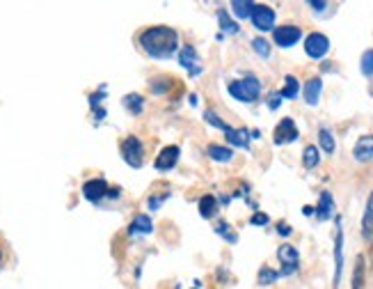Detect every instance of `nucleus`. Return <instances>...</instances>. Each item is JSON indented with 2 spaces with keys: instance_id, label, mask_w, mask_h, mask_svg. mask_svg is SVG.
<instances>
[{
  "instance_id": "obj_6",
  "label": "nucleus",
  "mask_w": 373,
  "mask_h": 289,
  "mask_svg": "<svg viewBox=\"0 0 373 289\" xmlns=\"http://www.w3.org/2000/svg\"><path fill=\"white\" fill-rule=\"evenodd\" d=\"M179 157H181L179 144H165V147L159 152V157H156V161H154V168L159 172H170V170L176 168Z\"/></svg>"
},
{
  "instance_id": "obj_2",
  "label": "nucleus",
  "mask_w": 373,
  "mask_h": 289,
  "mask_svg": "<svg viewBox=\"0 0 373 289\" xmlns=\"http://www.w3.org/2000/svg\"><path fill=\"white\" fill-rule=\"evenodd\" d=\"M227 92L231 99L243 101V103H252L261 96V81L257 79V76L248 74V76H243L241 81H231L227 85Z\"/></svg>"
},
{
  "instance_id": "obj_30",
  "label": "nucleus",
  "mask_w": 373,
  "mask_h": 289,
  "mask_svg": "<svg viewBox=\"0 0 373 289\" xmlns=\"http://www.w3.org/2000/svg\"><path fill=\"white\" fill-rule=\"evenodd\" d=\"M204 120H206V124H209V127H213V129H220V131H229L231 127L227 122H224L222 118L215 110H204Z\"/></svg>"
},
{
  "instance_id": "obj_11",
  "label": "nucleus",
  "mask_w": 373,
  "mask_h": 289,
  "mask_svg": "<svg viewBox=\"0 0 373 289\" xmlns=\"http://www.w3.org/2000/svg\"><path fill=\"white\" fill-rule=\"evenodd\" d=\"M108 193H110V188H108V181L103 177L90 179L83 184V196L90 202H101L103 198H108Z\"/></svg>"
},
{
  "instance_id": "obj_38",
  "label": "nucleus",
  "mask_w": 373,
  "mask_h": 289,
  "mask_svg": "<svg viewBox=\"0 0 373 289\" xmlns=\"http://www.w3.org/2000/svg\"><path fill=\"white\" fill-rule=\"evenodd\" d=\"M309 7L316 9V12H326L328 9V3H321V0H309Z\"/></svg>"
},
{
  "instance_id": "obj_32",
  "label": "nucleus",
  "mask_w": 373,
  "mask_h": 289,
  "mask_svg": "<svg viewBox=\"0 0 373 289\" xmlns=\"http://www.w3.org/2000/svg\"><path fill=\"white\" fill-rule=\"evenodd\" d=\"M252 48H254V53H257L259 57H270V53H272L270 44L263 40V37H254V40H252Z\"/></svg>"
},
{
  "instance_id": "obj_15",
  "label": "nucleus",
  "mask_w": 373,
  "mask_h": 289,
  "mask_svg": "<svg viewBox=\"0 0 373 289\" xmlns=\"http://www.w3.org/2000/svg\"><path fill=\"white\" fill-rule=\"evenodd\" d=\"M343 271V232H341V220L337 218V239H335V285L341 280Z\"/></svg>"
},
{
  "instance_id": "obj_37",
  "label": "nucleus",
  "mask_w": 373,
  "mask_h": 289,
  "mask_svg": "<svg viewBox=\"0 0 373 289\" xmlns=\"http://www.w3.org/2000/svg\"><path fill=\"white\" fill-rule=\"evenodd\" d=\"M293 232V230H291V225L289 223H284V220H282V223H277V234H282V237H289Z\"/></svg>"
},
{
  "instance_id": "obj_39",
  "label": "nucleus",
  "mask_w": 373,
  "mask_h": 289,
  "mask_svg": "<svg viewBox=\"0 0 373 289\" xmlns=\"http://www.w3.org/2000/svg\"><path fill=\"white\" fill-rule=\"evenodd\" d=\"M302 214H305V216H311V214H316V211H314V207H302Z\"/></svg>"
},
{
  "instance_id": "obj_21",
  "label": "nucleus",
  "mask_w": 373,
  "mask_h": 289,
  "mask_svg": "<svg viewBox=\"0 0 373 289\" xmlns=\"http://www.w3.org/2000/svg\"><path fill=\"white\" fill-rule=\"evenodd\" d=\"M362 234H365L367 241L373 239V193L367 200V209H365V216H362Z\"/></svg>"
},
{
  "instance_id": "obj_12",
  "label": "nucleus",
  "mask_w": 373,
  "mask_h": 289,
  "mask_svg": "<svg viewBox=\"0 0 373 289\" xmlns=\"http://www.w3.org/2000/svg\"><path fill=\"white\" fill-rule=\"evenodd\" d=\"M176 83L172 76L168 74H159V76H154V79L149 81V92L156 94V96H165V94H170L174 88H176Z\"/></svg>"
},
{
  "instance_id": "obj_4",
  "label": "nucleus",
  "mask_w": 373,
  "mask_h": 289,
  "mask_svg": "<svg viewBox=\"0 0 373 289\" xmlns=\"http://www.w3.org/2000/svg\"><path fill=\"white\" fill-rule=\"evenodd\" d=\"M176 60H179V64L190 76H200L204 72L202 60H200V53L195 51V46H190V44H185V46L179 48V53H176Z\"/></svg>"
},
{
  "instance_id": "obj_1",
  "label": "nucleus",
  "mask_w": 373,
  "mask_h": 289,
  "mask_svg": "<svg viewBox=\"0 0 373 289\" xmlns=\"http://www.w3.org/2000/svg\"><path fill=\"white\" fill-rule=\"evenodd\" d=\"M137 44L154 60H168L179 53V33L170 26H151L137 35Z\"/></svg>"
},
{
  "instance_id": "obj_17",
  "label": "nucleus",
  "mask_w": 373,
  "mask_h": 289,
  "mask_svg": "<svg viewBox=\"0 0 373 289\" xmlns=\"http://www.w3.org/2000/svg\"><path fill=\"white\" fill-rule=\"evenodd\" d=\"M224 136H227L231 147H239V149H250V138L252 133L248 129H229L224 131Z\"/></svg>"
},
{
  "instance_id": "obj_16",
  "label": "nucleus",
  "mask_w": 373,
  "mask_h": 289,
  "mask_svg": "<svg viewBox=\"0 0 373 289\" xmlns=\"http://www.w3.org/2000/svg\"><path fill=\"white\" fill-rule=\"evenodd\" d=\"M154 232V223H151V218L147 216V214H137L133 220H131V225H129V234L131 237H137V234H151Z\"/></svg>"
},
{
  "instance_id": "obj_34",
  "label": "nucleus",
  "mask_w": 373,
  "mask_h": 289,
  "mask_svg": "<svg viewBox=\"0 0 373 289\" xmlns=\"http://www.w3.org/2000/svg\"><path fill=\"white\" fill-rule=\"evenodd\" d=\"M168 198H170V193H163L161 198H159V196H151V198H149V202H147V205H149V209H151V211H156V209H161V207H163V202L168 200Z\"/></svg>"
},
{
  "instance_id": "obj_20",
  "label": "nucleus",
  "mask_w": 373,
  "mask_h": 289,
  "mask_svg": "<svg viewBox=\"0 0 373 289\" xmlns=\"http://www.w3.org/2000/svg\"><path fill=\"white\" fill-rule=\"evenodd\" d=\"M197 209H200L202 218H206V220L213 218L215 214H218V209H220L218 198H215V196H202L200 202H197Z\"/></svg>"
},
{
  "instance_id": "obj_5",
  "label": "nucleus",
  "mask_w": 373,
  "mask_h": 289,
  "mask_svg": "<svg viewBox=\"0 0 373 289\" xmlns=\"http://www.w3.org/2000/svg\"><path fill=\"white\" fill-rule=\"evenodd\" d=\"M330 51V40L323 33H311L305 37V53L311 60H323Z\"/></svg>"
},
{
  "instance_id": "obj_3",
  "label": "nucleus",
  "mask_w": 373,
  "mask_h": 289,
  "mask_svg": "<svg viewBox=\"0 0 373 289\" xmlns=\"http://www.w3.org/2000/svg\"><path fill=\"white\" fill-rule=\"evenodd\" d=\"M120 152L126 166H131L133 170L144 166V142L137 136H126L120 144Z\"/></svg>"
},
{
  "instance_id": "obj_7",
  "label": "nucleus",
  "mask_w": 373,
  "mask_h": 289,
  "mask_svg": "<svg viewBox=\"0 0 373 289\" xmlns=\"http://www.w3.org/2000/svg\"><path fill=\"white\" fill-rule=\"evenodd\" d=\"M272 40L280 48H291L302 40V30L298 26H277L272 30Z\"/></svg>"
},
{
  "instance_id": "obj_40",
  "label": "nucleus",
  "mask_w": 373,
  "mask_h": 289,
  "mask_svg": "<svg viewBox=\"0 0 373 289\" xmlns=\"http://www.w3.org/2000/svg\"><path fill=\"white\" fill-rule=\"evenodd\" d=\"M197 101H200V96H197V94H190V103L197 106Z\"/></svg>"
},
{
  "instance_id": "obj_31",
  "label": "nucleus",
  "mask_w": 373,
  "mask_h": 289,
  "mask_svg": "<svg viewBox=\"0 0 373 289\" xmlns=\"http://www.w3.org/2000/svg\"><path fill=\"white\" fill-rule=\"evenodd\" d=\"M254 9V3H248V0H234L231 3V12L236 18H250Z\"/></svg>"
},
{
  "instance_id": "obj_25",
  "label": "nucleus",
  "mask_w": 373,
  "mask_h": 289,
  "mask_svg": "<svg viewBox=\"0 0 373 289\" xmlns=\"http://www.w3.org/2000/svg\"><path fill=\"white\" fill-rule=\"evenodd\" d=\"M319 144H321V149L326 154H335L337 142H335V136L330 133V129H326V127L319 129Z\"/></svg>"
},
{
  "instance_id": "obj_23",
  "label": "nucleus",
  "mask_w": 373,
  "mask_h": 289,
  "mask_svg": "<svg viewBox=\"0 0 373 289\" xmlns=\"http://www.w3.org/2000/svg\"><path fill=\"white\" fill-rule=\"evenodd\" d=\"M218 23H220V30H222L224 35H236V33L241 30L239 23L229 16L227 9H218Z\"/></svg>"
},
{
  "instance_id": "obj_13",
  "label": "nucleus",
  "mask_w": 373,
  "mask_h": 289,
  "mask_svg": "<svg viewBox=\"0 0 373 289\" xmlns=\"http://www.w3.org/2000/svg\"><path fill=\"white\" fill-rule=\"evenodd\" d=\"M352 157L360 163H371L373 161V136H362L355 147H352Z\"/></svg>"
},
{
  "instance_id": "obj_36",
  "label": "nucleus",
  "mask_w": 373,
  "mask_h": 289,
  "mask_svg": "<svg viewBox=\"0 0 373 289\" xmlns=\"http://www.w3.org/2000/svg\"><path fill=\"white\" fill-rule=\"evenodd\" d=\"M280 106H282V96H280V92H277V94H270V96H268V108H270V110H277Z\"/></svg>"
},
{
  "instance_id": "obj_28",
  "label": "nucleus",
  "mask_w": 373,
  "mask_h": 289,
  "mask_svg": "<svg viewBox=\"0 0 373 289\" xmlns=\"http://www.w3.org/2000/svg\"><path fill=\"white\" fill-rule=\"evenodd\" d=\"M215 232H218V237H222L227 244H236L239 241V234H236V230H234L227 220H220L218 225H215Z\"/></svg>"
},
{
  "instance_id": "obj_22",
  "label": "nucleus",
  "mask_w": 373,
  "mask_h": 289,
  "mask_svg": "<svg viewBox=\"0 0 373 289\" xmlns=\"http://www.w3.org/2000/svg\"><path fill=\"white\" fill-rule=\"evenodd\" d=\"M206 154L218 161V163H229L234 159V149L231 147H224V144H209V149H206Z\"/></svg>"
},
{
  "instance_id": "obj_24",
  "label": "nucleus",
  "mask_w": 373,
  "mask_h": 289,
  "mask_svg": "<svg viewBox=\"0 0 373 289\" xmlns=\"http://www.w3.org/2000/svg\"><path fill=\"white\" fill-rule=\"evenodd\" d=\"M300 94V83L296 76H287L284 79V88L280 90V96L282 99H296V96Z\"/></svg>"
},
{
  "instance_id": "obj_29",
  "label": "nucleus",
  "mask_w": 373,
  "mask_h": 289,
  "mask_svg": "<svg viewBox=\"0 0 373 289\" xmlns=\"http://www.w3.org/2000/svg\"><path fill=\"white\" fill-rule=\"evenodd\" d=\"M352 289H365V257L357 255L355 271H352Z\"/></svg>"
},
{
  "instance_id": "obj_19",
  "label": "nucleus",
  "mask_w": 373,
  "mask_h": 289,
  "mask_svg": "<svg viewBox=\"0 0 373 289\" xmlns=\"http://www.w3.org/2000/svg\"><path fill=\"white\" fill-rule=\"evenodd\" d=\"M314 211H316L319 220H330V218H332V211H335V200H332V196H330L328 191H323V193H321L319 207L314 209Z\"/></svg>"
},
{
  "instance_id": "obj_14",
  "label": "nucleus",
  "mask_w": 373,
  "mask_h": 289,
  "mask_svg": "<svg viewBox=\"0 0 373 289\" xmlns=\"http://www.w3.org/2000/svg\"><path fill=\"white\" fill-rule=\"evenodd\" d=\"M321 92H323V81L319 79V76H314V79H309L305 85H302V96H305L307 106H316L321 99Z\"/></svg>"
},
{
  "instance_id": "obj_27",
  "label": "nucleus",
  "mask_w": 373,
  "mask_h": 289,
  "mask_svg": "<svg viewBox=\"0 0 373 289\" xmlns=\"http://www.w3.org/2000/svg\"><path fill=\"white\" fill-rule=\"evenodd\" d=\"M277 280H280V273L275 271V268H270V266H261V268H259V276H257V283H259V287L275 285Z\"/></svg>"
},
{
  "instance_id": "obj_33",
  "label": "nucleus",
  "mask_w": 373,
  "mask_h": 289,
  "mask_svg": "<svg viewBox=\"0 0 373 289\" xmlns=\"http://www.w3.org/2000/svg\"><path fill=\"white\" fill-rule=\"evenodd\" d=\"M360 67H362V74H365V76H373V48H369V51L362 53Z\"/></svg>"
},
{
  "instance_id": "obj_9",
  "label": "nucleus",
  "mask_w": 373,
  "mask_h": 289,
  "mask_svg": "<svg viewBox=\"0 0 373 289\" xmlns=\"http://www.w3.org/2000/svg\"><path fill=\"white\" fill-rule=\"evenodd\" d=\"M250 18H252V23L259 33L275 30V12L268 5H254Z\"/></svg>"
},
{
  "instance_id": "obj_35",
  "label": "nucleus",
  "mask_w": 373,
  "mask_h": 289,
  "mask_svg": "<svg viewBox=\"0 0 373 289\" xmlns=\"http://www.w3.org/2000/svg\"><path fill=\"white\" fill-rule=\"evenodd\" d=\"M268 214H261V211H259V214H254L252 218H250V225H268Z\"/></svg>"
},
{
  "instance_id": "obj_41",
  "label": "nucleus",
  "mask_w": 373,
  "mask_h": 289,
  "mask_svg": "<svg viewBox=\"0 0 373 289\" xmlns=\"http://www.w3.org/2000/svg\"><path fill=\"white\" fill-rule=\"evenodd\" d=\"M0 259H3V253H0Z\"/></svg>"
},
{
  "instance_id": "obj_18",
  "label": "nucleus",
  "mask_w": 373,
  "mask_h": 289,
  "mask_svg": "<svg viewBox=\"0 0 373 289\" xmlns=\"http://www.w3.org/2000/svg\"><path fill=\"white\" fill-rule=\"evenodd\" d=\"M122 103H124V108L129 110L133 118H137V115H142V110H144V96L140 94V92H129L122 99Z\"/></svg>"
},
{
  "instance_id": "obj_26",
  "label": "nucleus",
  "mask_w": 373,
  "mask_h": 289,
  "mask_svg": "<svg viewBox=\"0 0 373 289\" xmlns=\"http://www.w3.org/2000/svg\"><path fill=\"white\" fill-rule=\"evenodd\" d=\"M321 161V154H319V147H314V144H307L305 149H302V166L307 170H314L319 166Z\"/></svg>"
},
{
  "instance_id": "obj_8",
  "label": "nucleus",
  "mask_w": 373,
  "mask_h": 289,
  "mask_svg": "<svg viewBox=\"0 0 373 289\" xmlns=\"http://www.w3.org/2000/svg\"><path fill=\"white\" fill-rule=\"evenodd\" d=\"M300 136V131L296 127V122H293L291 118H284L280 120V124L275 127L272 131V142L275 144H287V142H296Z\"/></svg>"
},
{
  "instance_id": "obj_10",
  "label": "nucleus",
  "mask_w": 373,
  "mask_h": 289,
  "mask_svg": "<svg viewBox=\"0 0 373 289\" xmlns=\"http://www.w3.org/2000/svg\"><path fill=\"white\" fill-rule=\"evenodd\" d=\"M277 259L282 262V273L280 276H291V273H296L298 271V264H300V255H298V250L289 246V244H284L277 248Z\"/></svg>"
}]
</instances>
